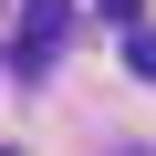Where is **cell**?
<instances>
[{"instance_id": "cell-1", "label": "cell", "mask_w": 156, "mask_h": 156, "mask_svg": "<svg viewBox=\"0 0 156 156\" xmlns=\"http://www.w3.org/2000/svg\"><path fill=\"white\" fill-rule=\"evenodd\" d=\"M62 31H73V0H21V42H11V62L42 73V62L62 52Z\"/></svg>"}, {"instance_id": "cell-2", "label": "cell", "mask_w": 156, "mask_h": 156, "mask_svg": "<svg viewBox=\"0 0 156 156\" xmlns=\"http://www.w3.org/2000/svg\"><path fill=\"white\" fill-rule=\"evenodd\" d=\"M125 62L146 73V83H156V31H135V42H125Z\"/></svg>"}, {"instance_id": "cell-3", "label": "cell", "mask_w": 156, "mask_h": 156, "mask_svg": "<svg viewBox=\"0 0 156 156\" xmlns=\"http://www.w3.org/2000/svg\"><path fill=\"white\" fill-rule=\"evenodd\" d=\"M94 11H104V21H135V11H146V0H94Z\"/></svg>"}, {"instance_id": "cell-4", "label": "cell", "mask_w": 156, "mask_h": 156, "mask_svg": "<svg viewBox=\"0 0 156 156\" xmlns=\"http://www.w3.org/2000/svg\"><path fill=\"white\" fill-rule=\"evenodd\" d=\"M0 156H21V146H0Z\"/></svg>"}]
</instances>
